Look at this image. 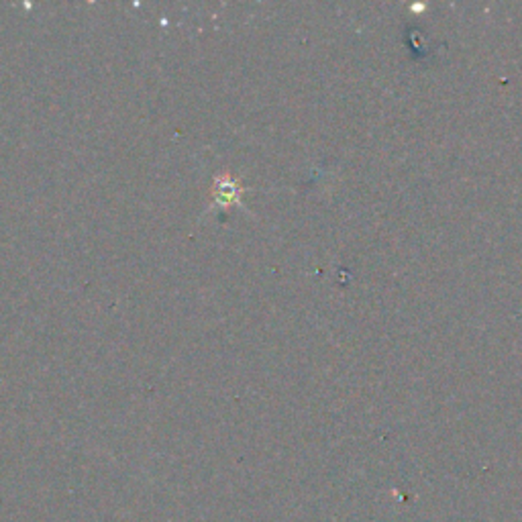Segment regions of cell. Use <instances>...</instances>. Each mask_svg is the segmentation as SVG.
Segmentation results:
<instances>
[{
	"label": "cell",
	"mask_w": 522,
	"mask_h": 522,
	"mask_svg": "<svg viewBox=\"0 0 522 522\" xmlns=\"http://www.w3.org/2000/svg\"><path fill=\"white\" fill-rule=\"evenodd\" d=\"M241 196V184L235 177H219L215 184V198L223 204L237 202Z\"/></svg>",
	"instance_id": "cell-1"
}]
</instances>
